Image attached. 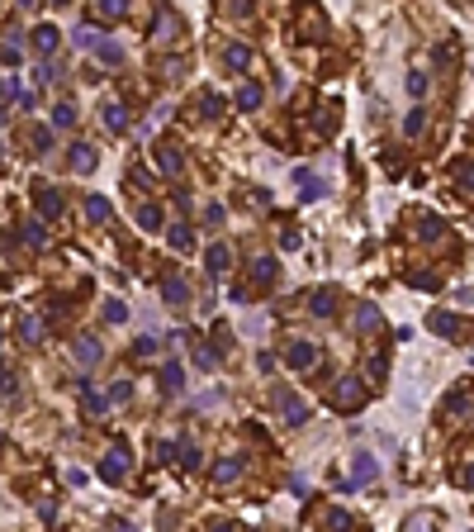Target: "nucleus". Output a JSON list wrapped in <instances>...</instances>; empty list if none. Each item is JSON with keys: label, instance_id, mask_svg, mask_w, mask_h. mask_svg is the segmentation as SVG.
<instances>
[{"label": "nucleus", "instance_id": "1", "mask_svg": "<svg viewBox=\"0 0 474 532\" xmlns=\"http://www.w3.org/2000/svg\"><path fill=\"white\" fill-rule=\"evenodd\" d=\"M270 404H275L290 423H304V418H309V404H304V399H294L290 390H270Z\"/></svg>", "mask_w": 474, "mask_h": 532}, {"label": "nucleus", "instance_id": "2", "mask_svg": "<svg viewBox=\"0 0 474 532\" xmlns=\"http://www.w3.org/2000/svg\"><path fill=\"white\" fill-rule=\"evenodd\" d=\"M332 404H337V409H361V404H366L361 380H351V375H346L342 385H332Z\"/></svg>", "mask_w": 474, "mask_h": 532}, {"label": "nucleus", "instance_id": "3", "mask_svg": "<svg viewBox=\"0 0 474 532\" xmlns=\"http://www.w3.org/2000/svg\"><path fill=\"white\" fill-rule=\"evenodd\" d=\"M157 162H161V171H166V176H181V166H185V157H181V148H176V143H161V148H157Z\"/></svg>", "mask_w": 474, "mask_h": 532}, {"label": "nucleus", "instance_id": "4", "mask_svg": "<svg viewBox=\"0 0 474 532\" xmlns=\"http://www.w3.org/2000/svg\"><path fill=\"white\" fill-rule=\"evenodd\" d=\"M242 476V456H223L218 466H213V485H233Z\"/></svg>", "mask_w": 474, "mask_h": 532}, {"label": "nucleus", "instance_id": "5", "mask_svg": "<svg viewBox=\"0 0 474 532\" xmlns=\"http://www.w3.org/2000/svg\"><path fill=\"white\" fill-rule=\"evenodd\" d=\"M313 361H318V347L313 343H294L290 347V366H294V371H309Z\"/></svg>", "mask_w": 474, "mask_h": 532}, {"label": "nucleus", "instance_id": "6", "mask_svg": "<svg viewBox=\"0 0 474 532\" xmlns=\"http://www.w3.org/2000/svg\"><path fill=\"white\" fill-rule=\"evenodd\" d=\"M100 476H105V480H124V476H129V452H109L105 466H100Z\"/></svg>", "mask_w": 474, "mask_h": 532}, {"label": "nucleus", "instance_id": "7", "mask_svg": "<svg viewBox=\"0 0 474 532\" xmlns=\"http://www.w3.org/2000/svg\"><path fill=\"white\" fill-rule=\"evenodd\" d=\"M72 357H76L81 366H95V361H100V343H95V338H81V343L72 347Z\"/></svg>", "mask_w": 474, "mask_h": 532}, {"label": "nucleus", "instance_id": "8", "mask_svg": "<svg viewBox=\"0 0 474 532\" xmlns=\"http://www.w3.org/2000/svg\"><path fill=\"white\" fill-rule=\"evenodd\" d=\"M294 186H299L304 200H318V195H322V181H318L313 171H294Z\"/></svg>", "mask_w": 474, "mask_h": 532}, {"label": "nucleus", "instance_id": "9", "mask_svg": "<svg viewBox=\"0 0 474 532\" xmlns=\"http://www.w3.org/2000/svg\"><path fill=\"white\" fill-rule=\"evenodd\" d=\"M72 171H95V148L76 143V148H72Z\"/></svg>", "mask_w": 474, "mask_h": 532}, {"label": "nucleus", "instance_id": "10", "mask_svg": "<svg viewBox=\"0 0 474 532\" xmlns=\"http://www.w3.org/2000/svg\"><path fill=\"white\" fill-rule=\"evenodd\" d=\"M223 62H228L233 72H242V67L252 62V48H247V43H228V53H223Z\"/></svg>", "mask_w": 474, "mask_h": 532}, {"label": "nucleus", "instance_id": "11", "mask_svg": "<svg viewBox=\"0 0 474 532\" xmlns=\"http://www.w3.org/2000/svg\"><path fill=\"white\" fill-rule=\"evenodd\" d=\"M379 309H375V304H361V309H356V328H361V333H375V328H379Z\"/></svg>", "mask_w": 474, "mask_h": 532}, {"label": "nucleus", "instance_id": "12", "mask_svg": "<svg viewBox=\"0 0 474 532\" xmlns=\"http://www.w3.org/2000/svg\"><path fill=\"white\" fill-rule=\"evenodd\" d=\"M33 48H38V53H53V48H57V29L53 24H38V29H33Z\"/></svg>", "mask_w": 474, "mask_h": 532}, {"label": "nucleus", "instance_id": "13", "mask_svg": "<svg viewBox=\"0 0 474 532\" xmlns=\"http://www.w3.org/2000/svg\"><path fill=\"white\" fill-rule=\"evenodd\" d=\"M105 129H114V133H119V129H129V109L109 100V105H105Z\"/></svg>", "mask_w": 474, "mask_h": 532}, {"label": "nucleus", "instance_id": "14", "mask_svg": "<svg viewBox=\"0 0 474 532\" xmlns=\"http://www.w3.org/2000/svg\"><path fill=\"white\" fill-rule=\"evenodd\" d=\"M38 214H43V219H57V214H62V195H57V190H43V195H38Z\"/></svg>", "mask_w": 474, "mask_h": 532}, {"label": "nucleus", "instance_id": "15", "mask_svg": "<svg viewBox=\"0 0 474 532\" xmlns=\"http://www.w3.org/2000/svg\"><path fill=\"white\" fill-rule=\"evenodd\" d=\"M161 295H166V304H185V281H176V276H166V281H161Z\"/></svg>", "mask_w": 474, "mask_h": 532}, {"label": "nucleus", "instance_id": "16", "mask_svg": "<svg viewBox=\"0 0 474 532\" xmlns=\"http://www.w3.org/2000/svg\"><path fill=\"white\" fill-rule=\"evenodd\" d=\"M427 328H432V333H441V338H455V333H460V328H455V319H450V314H441V309L427 319Z\"/></svg>", "mask_w": 474, "mask_h": 532}, {"label": "nucleus", "instance_id": "17", "mask_svg": "<svg viewBox=\"0 0 474 532\" xmlns=\"http://www.w3.org/2000/svg\"><path fill=\"white\" fill-rule=\"evenodd\" d=\"M81 404H85V414H90V418H100V414H105V399L95 395L85 380H81Z\"/></svg>", "mask_w": 474, "mask_h": 532}, {"label": "nucleus", "instance_id": "18", "mask_svg": "<svg viewBox=\"0 0 474 532\" xmlns=\"http://www.w3.org/2000/svg\"><path fill=\"white\" fill-rule=\"evenodd\" d=\"M181 380H185V371L176 366V361H171V366H161V390H166V395H176V390H181Z\"/></svg>", "mask_w": 474, "mask_h": 532}, {"label": "nucleus", "instance_id": "19", "mask_svg": "<svg viewBox=\"0 0 474 532\" xmlns=\"http://www.w3.org/2000/svg\"><path fill=\"white\" fill-rule=\"evenodd\" d=\"M332 309H337V290H318L313 295V314H318V319H327Z\"/></svg>", "mask_w": 474, "mask_h": 532}, {"label": "nucleus", "instance_id": "20", "mask_svg": "<svg viewBox=\"0 0 474 532\" xmlns=\"http://www.w3.org/2000/svg\"><path fill=\"white\" fill-rule=\"evenodd\" d=\"M228 262H233V252H228L223 242H218V247H209V271H213V276H223V271H228Z\"/></svg>", "mask_w": 474, "mask_h": 532}, {"label": "nucleus", "instance_id": "21", "mask_svg": "<svg viewBox=\"0 0 474 532\" xmlns=\"http://www.w3.org/2000/svg\"><path fill=\"white\" fill-rule=\"evenodd\" d=\"M85 214H90L95 224H105V219H109L114 210H109V200H105V195H90V200H85Z\"/></svg>", "mask_w": 474, "mask_h": 532}, {"label": "nucleus", "instance_id": "22", "mask_svg": "<svg viewBox=\"0 0 474 532\" xmlns=\"http://www.w3.org/2000/svg\"><path fill=\"white\" fill-rule=\"evenodd\" d=\"M138 224H142L147 233H157V228H161V210H157V205H142V210H138Z\"/></svg>", "mask_w": 474, "mask_h": 532}, {"label": "nucleus", "instance_id": "23", "mask_svg": "<svg viewBox=\"0 0 474 532\" xmlns=\"http://www.w3.org/2000/svg\"><path fill=\"white\" fill-rule=\"evenodd\" d=\"M171 247H176V252H185V247H195V233H190L185 224H171Z\"/></svg>", "mask_w": 474, "mask_h": 532}, {"label": "nucleus", "instance_id": "24", "mask_svg": "<svg viewBox=\"0 0 474 532\" xmlns=\"http://www.w3.org/2000/svg\"><path fill=\"white\" fill-rule=\"evenodd\" d=\"M252 276H256L261 285H270V281H275V262H270V257H256V262H252Z\"/></svg>", "mask_w": 474, "mask_h": 532}, {"label": "nucleus", "instance_id": "25", "mask_svg": "<svg viewBox=\"0 0 474 532\" xmlns=\"http://www.w3.org/2000/svg\"><path fill=\"white\" fill-rule=\"evenodd\" d=\"M418 233H422V242H436V238H441V219H436V214H422Z\"/></svg>", "mask_w": 474, "mask_h": 532}, {"label": "nucleus", "instance_id": "26", "mask_svg": "<svg viewBox=\"0 0 474 532\" xmlns=\"http://www.w3.org/2000/svg\"><path fill=\"white\" fill-rule=\"evenodd\" d=\"M332 109H337V105H322V109L313 114V129H318V133H332V124H337V114H332Z\"/></svg>", "mask_w": 474, "mask_h": 532}, {"label": "nucleus", "instance_id": "27", "mask_svg": "<svg viewBox=\"0 0 474 532\" xmlns=\"http://www.w3.org/2000/svg\"><path fill=\"white\" fill-rule=\"evenodd\" d=\"M237 105L256 109V105H261V86H242V91H237Z\"/></svg>", "mask_w": 474, "mask_h": 532}, {"label": "nucleus", "instance_id": "28", "mask_svg": "<svg viewBox=\"0 0 474 532\" xmlns=\"http://www.w3.org/2000/svg\"><path fill=\"white\" fill-rule=\"evenodd\" d=\"M450 171H455V181H460L465 190H474V162H455Z\"/></svg>", "mask_w": 474, "mask_h": 532}, {"label": "nucleus", "instance_id": "29", "mask_svg": "<svg viewBox=\"0 0 474 532\" xmlns=\"http://www.w3.org/2000/svg\"><path fill=\"white\" fill-rule=\"evenodd\" d=\"M176 29H181V19H176V15L166 10V15L157 19V38H176Z\"/></svg>", "mask_w": 474, "mask_h": 532}, {"label": "nucleus", "instance_id": "30", "mask_svg": "<svg viewBox=\"0 0 474 532\" xmlns=\"http://www.w3.org/2000/svg\"><path fill=\"white\" fill-rule=\"evenodd\" d=\"M19 333H24V343H43V323L38 319H19Z\"/></svg>", "mask_w": 474, "mask_h": 532}, {"label": "nucleus", "instance_id": "31", "mask_svg": "<svg viewBox=\"0 0 474 532\" xmlns=\"http://www.w3.org/2000/svg\"><path fill=\"white\" fill-rule=\"evenodd\" d=\"M53 124H57V129H72V124H76V109H72V105H57L53 109Z\"/></svg>", "mask_w": 474, "mask_h": 532}, {"label": "nucleus", "instance_id": "32", "mask_svg": "<svg viewBox=\"0 0 474 532\" xmlns=\"http://www.w3.org/2000/svg\"><path fill=\"white\" fill-rule=\"evenodd\" d=\"M199 105H204V114H209V119H218V114H223V100H218L213 91H204V95H199Z\"/></svg>", "mask_w": 474, "mask_h": 532}, {"label": "nucleus", "instance_id": "33", "mask_svg": "<svg viewBox=\"0 0 474 532\" xmlns=\"http://www.w3.org/2000/svg\"><path fill=\"white\" fill-rule=\"evenodd\" d=\"M105 319H109V323H124V319H129V304L109 299V304H105Z\"/></svg>", "mask_w": 474, "mask_h": 532}, {"label": "nucleus", "instance_id": "34", "mask_svg": "<svg viewBox=\"0 0 474 532\" xmlns=\"http://www.w3.org/2000/svg\"><path fill=\"white\" fill-rule=\"evenodd\" d=\"M181 466H185V471L199 466V447H195V442H185V447H181Z\"/></svg>", "mask_w": 474, "mask_h": 532}, {"label": "nucleus", "instance_id": "35", "mask_svg": "<svg viewBox=\"0 0 474 532\" xmlns=\"http://www.w3.org/2000/svg\"><path fill=\"white\" fill-rule=\"evenodd\" d=\"M48 148H53V133H48V129H33V152H38V157H43V152H48Z\"/></svg>", "mask_w": 474, "mask_h": 532}, {"label": "nucleus", "instance_id": "36", "mask_svg": "<svg viewBox=\"0 0 474 532\" xmlns=\"http://www.w3.org/2000/svg\"><path fill=\"white\" fill-rule=\"evenodd\" d=\"M24 242H28V247H43V242H48V233H43L38 224H28V228H24Z\"/></svg>", "mask_w": 474, "mask_h": 532}, {"label": "nucleus", "instance_id": "37", "mask_svg": "<svg viewBox=\"0 0 474 532\" xmlns=\"http://www.w3.org/2000/svg\"><path fill=\"white\" fill-rule=\"evenodd\" d=\"M95 48H100L105 62H124V48H119V43H95Z\"/></svg>", "mask_w": 474, "mask_h": 532}, {"label": "nucleus", "instance_id": "38", "mask_svg": "<svg viewBox=\"0 0 474 532\" xmlns=\"http://www.w3.org/2000/svg\"><path fill=\"white\" fill-rule=\"evenodd\" d=\"M124 10H129V0H100V15H114V19H119Z\"/></svg>", "mask_w": 474, "mask_h": 532}, {"label": "nucleus", "instance_id": "39", "mask_svg": "<svg viewBox=\"0 0 474 532\" xmlns=\"http://www.w3.org/2000/svg\"><path fill=\"white\" fill-rule=\"evenodd\" d=\"M375 476V461L370 456H356V480H370Z\"/></svg>", "mask_w": 474, "mask_h": 532}, {"label": "nucleus", "instance_id": "40", "mask_svg": "<svg viewBox=\"0 0 474 532\" xmlns=\"http://www.w3.org/2000/svg\"><path fill=\"white\" fill-rule=\"evenodd\" d=\"M422 124H427V119H422V109H413V114L403 119V133H422Z\"/></svg>", "mask_w": 474, "mask_h": 532}, {"label": "nucleus", "instance_id": "41", "mask_svg": "<svg viewBox=\"0 0 474 532\" xmlns=\"http://www.w3.org/2000/svg\"><path fill=\"white\" fill-rule=\"evenodd\" d=\"M129 176H133V186H138V190H152V176H147V171H142V166H133Z\"/></svg>", "mask_w": 474, "mask_h": 532}, {"label": "nucleus", "instance_id": "42", "mask_svg": "<svg viewBox=\"0 0 474 532\" xmlns=\"http://www.w3.org/2000/svg\"><path fill=\"white\" fill-rule=\"evenodd\" d=\"M157 338H152V333H147V338H138V357H152V352H157Z\"/></svg>", "mask_w": 474, "mask_h": 532}, {"label": "nucleus", "instance_id": "43", "mask_svg": "<svg viewBox=\"0 0 474 532\" xmlns=\"http://www.w3.org/2000/svg\"><path fill=\"white\" fill-rule=\"evenodd\" d=\"M204 224H213V228H218V224H223V205H209V210H204Z\"/></svg>", "mask_w": 474, "mask_h": 532}, {"label": "nucleus", "instance_id": "44", "mask_svg": "<svg viewBox=\"0 0 474 532\" xmlns=\"http://www.w3.org/2000/svg\"><path fill=\"white\" fill-rule=\"evenodd\" d=\"M408 91H413V95H422V91H427V77H422V72H413V77H408Z\"/></svg>", "mask_w": 474, "mask_h": 532}, {"label": "nucleus", "instance_id": "45", "mask_svg": "<svg viewBox=\"0 0 474 532\" xmlns=\"http://www.w3.org/2000/svg\"><path fill=\"white\" fill-rule=\"evenodd\" d=\"M76 43H81V48H95L100 38H95V29H81V33H76Z\"/></svg>", "mask_w": 474, "mask_h": 532}, {"label": "nucleus", "instance_id": "46", "mask_svg": "<svg viewBox=\"0 0 474 532\" xmlns=\"http://www.w3.org/2000/svg\"><path fill=\"white\" fill-rule=\"evenodd\" d=\"M460 480H465V485L474 490V466H465V471H460Z\"/></svg>", "mask_w": 474, "mask_h": 532}, {"label": "nucleus", "instance_id": "47", "mask_svg": "<svg viewBox=\"0 0 474 532\" xmlns=\"http://www.w3.org/2000/svg\"><path fill=\"white\" fill-rule=\"evenodd\" d=\"M0 166H5V148H0Z\"/></svg>", "mask_w": 474, "mask_h": 532}, {"label": "nucleus", "instance_id": "48", "mask_svg": "<svg viewBox=\"0 0 474 532\" xmlns=\"http://www.w3.org/2000/svg\"><path fill=\"white\" fill-rule=\"evenodd\" d=\"M53 5H67V0H53Z\"/></svg>", "mask_w": 474, "mask_h": 532}]
</instances>
